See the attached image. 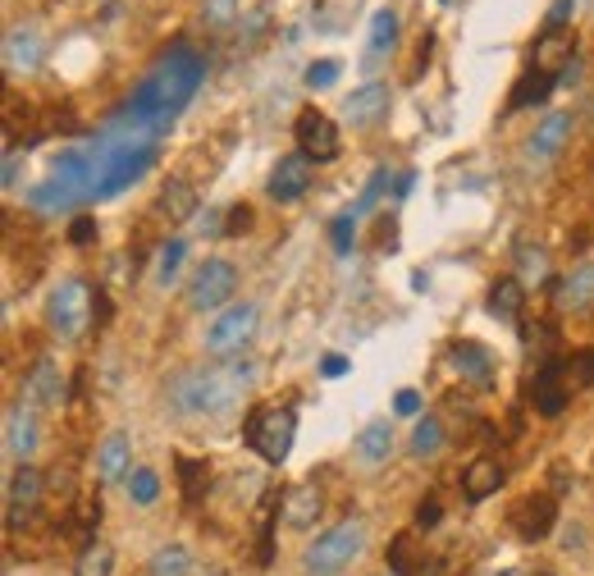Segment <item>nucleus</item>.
Returning <instances> with one entry per match:
<instances>
[{
  "instance_id": "2f4dec72",
  "label": "nucleus",
  "mask_w": 594,
  "mask_h": 576,
  "mask_svg": "<svg viewBox=\"0 0 594 576\" xmlns=\"http://www.w3.org/2000/svg\"><path fill=\"white\" fill-rule=\"evenodd\" d=\"M421 567V550H417V535L402 531L389 540V576H417Z\"/></svg>"
},
{
  "instance_id": "39448f33",
  "label": "nucleus",
  "mask_w": 594,
  "mask_h": 576,
  "mask_svg": "<svg viewBox=\"0 0 594 576\" xmlns=\"http://www.w3.org/2000/svg\"><path fill=\"white\" fill-rule=\"evenodd\" d=\"M46 325L55 339H83L91 325V284L78 275L60 280L46 297Z\"/></svg>"
},
{
  "instance_id": "412c9836",
  "label": "nucleus",
  "mask_w": 594,
  "mask_h": 576,
  "mask_svg": "<svg viewBox=\"0 0 594 576\" xmlns=\"http://www.w3.org/2000/svg\"><path fill=\"white\" fill-rule=\"evenodd\" d=\"M568 138H572V115H562V110H553V115H544V124L530 133V142H526V156L530 161H553L562 146H568Z\"/></svg>"
},
{
  "instance_id": "a878e982",
  "label": "nucleus",
  "mask_w": 594,
  "mask_h": 576,
  "mask_svg": "<svg viewBox=\"0 0 594 576\" xmlns=\"http://www.w3.org/2000/svg\"><path fill=\"white\" fill-rule=\"evenodd\" d=\"M485 307H489V316H494V320L517 325V320H521V307H526V284H521L517 275H498V280L489 284Z\"/></svg>"
},
{
  "instance_id": "72a5a7b5",
  "label": "nucleus",
  "mask_w": 594,
  "mask_h": 576,
  "mask_svg": "<svg viewBox=\"0 0 594 576\" xmlns=\"http://www.w3.org/2000/svg\"><path fill=\"white\" fill-rule=\"evenodd\" d=\"M517 280H521L526 289L549 280V257H544V248H530V242H521V248H517Z\"/></svg>"
},
{
  "instance_id": "473e14b6",
  "label": "nucleus",
  "mask_w": 594,
  "mask_h": 576,
  "mask_svg": "<svg viewBox=\"0 0 594 576\" xmlns=\"http://www.w3.org/2000/svg\"><path fill=\"white\" fill-rule=\"evenodd\" d=\"M110 567H115V550H110V544L106 540H87L83 554H78L74 576H110Z\"/></svg>"
},
{
  "instance_id": "79ce46f5",
  "label": "nucleus",
  "mask_w": 594,
  "mask_h": 576,
  "mask_svg": "<svg viewBox=\"0 0 594 576\" xmlns=\"http://www.w3.org/2000/svg\"><path fill=\"white\" fill-rule=\"evenodd\" d=\"M69 242H74V248H87V242H97V220L78 216V220L69 225Z\"/></svg>"
},
{
  "instance_id": "7ed1b4c3",
  "label": "nucleus",
  "mask_w": 594,
  "mask_h": 576,
  "mask_svg": "<svg viewBox=\"0 0 594 576\" xmlns=\"http://www.w3.org/2000/svg\"><path fill=\"white\" fill-rule=\"evenodd\" d=\"M242 439L261 463L284 467L289 453H293V439H298V412L293 407H252L247 412Z\"/></svg>"
},
{
  "instance_id": "1a4fd4ad",
  "label": "nucleus",
  "mask_w": 594,
  "mask_h": 576,
  "mask_svg": "<svg viewBox=\"0 0 594 576\" xmlns=\"http://www.w3.org/2000/svg\"><path fill=\"white\" fill-rule=\"evenodd\" d=\"M572 399V367L568 357H544L536 371V389H530V403L540 416H558Z\"/></svg>"
},
{
  "instance_id": "20e7f679",
  "label": "nucleus",
  "mask_w": 594,
  "mask_h": 576,
  "mask_svg": "<svg viewBox=\"0 0 594 576\" xmlns=\"http://www.w3.org/2000/svg\"><path fill=\"white\" fill-rule=\"evenodd\" d=\"M366 550V526L357 518L330 526L325 535H316L302 550V572L306 576H338L343 567H353V558H361Z\"/></svg>"
},
{
  "instance_id": "393cba45",
  "label": "nucleus",
  "mask_w": 594,
  "mask_h": 576,
  "mask_svg": "<svg viewBox=\"0 0 594 576\" xmlns=\"http://www.w3.org/2000/svg\"><path fill=\"white\" fill-rule=\"evenodd\" d=\"M129 467H133V448H129V435L123 431H110L97 448V476L101 485H115V480H129Z\"/></svg>"
},
{
  "instance_id": "58836bf2",
  "label": "nucleus",
  "mask_w": 594,
  "mask_h": 576,
  "mask_svg": "<svg viewBox=\"0 0 594 576\" xmlns=\"http://www.w3.org/2000/svg\"><path fill=\"white\" fill-rule=\"evenodd\" d=\"M389 184H393V174H389V165H380V170L370 174V184L361 188V197L353 202V216H366V210H370L375 202H380V197L389 193Z\"/></svg>"
},
{
  "instance_id": "f03ea898",
  "label": "nucleus",
  "mask_w": 594,
  "mask_h": 576,
  "mask_svg": "<svg viewBox=\"0 0 594 576\" xmlns=\"http://www.w3.org/2000/svg\"><path fill=\"white\" fill-rule=\"evenodd\" d=\"M257 380V367L252 361H238V357H225L215 367H193L165 384L170 403L183 412V416H215L238 403V393Z\"/></svg>"
},
{
  "instance_id": "c756f323",
  "label": "nucleus",
  "mask_w": 594,
  "mask_h": 576,
  "mask_svg": "<svg viewBox=\"0 0 594 576\" xmlns=\"http://www.w3.org/2000/svg\"><path fill=\"white\" fill-rule=\"evenodd\" d=\"M147 576H193V554H187V544H179V540L161 544L147 563Z\"/></svg>"
},
{
  "instance_id": "4c0bfd02",
  "label": "nucleus",
  "mask_w": 594,
  "mask_h": 576,
  "mask_svg": "<svg viewBox=\"0 0 594 576\" xmlns=\"http://www.w3.org/2000/svg\"><path fill=\"white\" fill-rule=\"evenodd\" d=\"M338 74H343V59H316V65H306V74H302V83L311 87V93H330V87L338 83Z\"/></svg>"
},
{
  "instance_id": "2eb2a0df",
  "label": "nucleus",
  "mask_w": 594,
  "mask_h": 576,
  "mask_svg": "<svg viewBox=\"0 0 594 576\" xmlns=\"http://www.w3.org/2000/svg\"><path fill=\"white\" fill-rule=\"evenodd\" d=\"M306 188H311V161L302 156V151H293V156H279V165L270 170V184H266L270 202L293 206V202L306 197Z\"/></svg>"
},
{
  "instance_id": "7c9ffc66",
  "label": "nucleus",
  "mask_w": 594,
  "mask_h": 576,
  "mask_svg": "<svg viewBox=\"0 0 594 576\" xmlns=\"http://www.w3.org/2000/svg\"><path fill=\"white\" fill-rule=\"evenodd\" d=\"M412 458H434V453L444 448V421L434 416V412H421L417 416V426H412Z\"/></svg>"
},
{
  "instance_id": "603ef678",
  "label": "nucleus",
  "mask_w": 594,
  "mask_h": 576,
  "mask_svg": "<svg viewBox=\"0 0 594 576\" xmlns=\"http://www.w3.org/2000/svg\"><path fill=\"white\" fill-rule=\"evenodd\" d=\"M536 576H553V572H536Z\"/></svg>"
},
{
  "instance_id": "4be33fe9",
  "label": "nucleus",
  "mask_w": 594,
  "mask_h": 576,
  "mask_svg": "<svg viewBox=\"0 0 594 576\" xmlns=\"http://www.w3.org/2000/svg\"><path fill=\"white\" fill-rule=\"evenodd\" d=\"M321 508H325V499H321L316 485H293L289 495H279V512H284V522L293 531H311V526H316Z\"/></svg>"
},
{
  "instance_id": "37998d69",
  "label": "nucleus",
  "mask_w": 594,
  "mask_h": 576,
  "mask_svg": "<svg viewBox=\"0 0 594 576\" xmlns=\"http://www.w3.org/2000/svg\"><path fill=\"white\" fill-rule=\"evenodd\" d=\"M242 229H252V206H247V202L229 206V220H225V233H229V238L242 233Z\"/></svg>"
},
{
  "instance_id": "8fccbe9b",
  "label": "nucleus",
  "mask_w": 594,
  "mask_h": 576,
  "mask_svg": "<svg viewBox=\"0 0 594 576\" xmlns=\"http://www.w3.org/2000/svg\"><path fill=\"white\" fill-rule=\"evenodd\" d=\"M197 229H202V233H225V225H220V210H206V216L197 220Z\"/></svg>"
},
{
  "instance_id": "ddd939ff",
  "label": "nucleus",
  "mask_w": 594,
  "mask_h": 576,
  "mask_svg": "<svg viewBox=\"0 0 594 576\" xmlns=\"http://www.w3.org/2000/svg\"><path fill=\"white\" fill-rule=\"evenodd\" d=\"M60 399H65V376H60V367L51 357H37L33 367H28V376L19 380V403H28V407H60Z\"/></svg>"
},
{
  "instance_id": "ea45409f",
  "label": "nucleus",
  "mask_w": 594,
  "mask_h": 576,
  "mask_svg": "<svg viewBox=\"0 0 594 576\" xmlns=\"http://www.w3.org/2000/svg\"><path fill=\"white\" fill-rule=\"evenodd\" d=\"M183 257H187V242H183V238H170V242H161V261H155V280H161V284H170V280L179 275Z\"/></svg>"
},
{
  "instance_id": "f3484780",
  "label": "nucleus",
  "mask_w": 594,
  "mask_h": 576,
  "mask_svg": "<svg viewBox=\"0 0 594 576\" xmlns=\"http://www.w3.org/2000/svg\"><path fill=\"white\" fill-rule=\"evenodd\" d=\"M393 106V93H389V83H361L357 93L343 101V119H348L353 129H375L380 119L389 115Z\"/></svg>"
},
{
  "instance_id": "9b49d317",
  "label": "nucleus",
  "mask_w": 594,
  "mask_h": 576,
  "mask_svg": "<svg viewBox=\"0 0 594 576\" xmlns=\"http://www.w3.org/2000/svg\"><path fill=\"white\" fill-rule=\"evenodd\" d=\"M572 65H576V33L572 28H540L536 46H530V69L568 78Z\"/></svg>"
},
{
  "instance_id": "49530a36",
  "label": "nucleus",
  "mask_w": 594,
  "mask_h": 576,
  "mask_svg": "<svg viewBox=\"0 0 594 576\" xmlns=\"http://www.w3.org/2000/svg\"><path fill=\"white\" fill-rule=\"evenodd\" d=\"M398 416H421V393L417 389H398Z\"/></svg>"
},
{
  "instance_id": "c9c22d12",
  "label": "nucleus",
  "mask_w": 594,
  "mask_h": 576,
  "mask_svg": "<svg viewBox=\"0 0 594 576\" xmlns=\"http://www.w3.org/2000/svg\"><path fill=\"white\" fill-rule=\"evenodd\" d=\"M330 248H334V257H353V248H357V216L353 210H343V216L330 220Z\"/></svg>"
},
{
  "instance_id": "a211bd4d",
  "label": "nucleus",
  "mask_w": 594,
  "mask_h": 576,
  "mask_svg": "<svg viewBox=\"0 0 594 576\" xmlns=\"http://www.w3.org/2000/svg\"><path fill=\"white\" fill-rule=\"evenodd\" d=\"M37 431H42V426H37V407L14 403V407L6 412V448H10L14 463H33V453H37V444H42Z\"/></svg>"
},
{
  "instance_id": "5701e85b",
  "label": "nucleus",
  "mask_w": 594,
  "mask_h": 576,
  "mask_svg": "<svg viewBox=\"0 0 594 576\" xmlns=\"http://www.w3.org/2000/svg\"><path fill=\"white\" fill-rule=\"evenodd\" d=\"M498 490H504V463L498 458H476L472 467H462V499L466 503H485Z\"/></svg>"
},
{
  "instance_id": "f8f14e48",
  "label": "nucleus",
  "mask_w": 594,
  "mask_h": 576,
  "mask_svg": "<svg viewBox=\"0 0 594 576\" xmlns=\"http://www.w3.org/2000/svg\"><path fill=\"white\" fill-rule=\"evenodd\" d=\"M508 526H512V535L526 540V544L544 540V535L558 526V503H553V495H526V499H517L512 512H508Z\"/></svg>"
},
{
  "instance_id": "f257e3e1",
  "label": "nucleus",
  "mask_w": 594,
  "mask_h": 576,
  "mask_svg": "<svg viewBox=\"0 0 594 576\" xmlns=\"http://www.w3.org/2000/svg\"><path fill=\"white\" fill-rule=\"evenodd\" d=\"M206 83V55L187 42H174L170 51H161V59L147 69V78L129 93V106L138 119L155 129H174V119L187 110V101L197 97V87Z\"/></svg>"
},
{
  "instance_id": "864d4df0",
  "label": "nucleus",
  "mask_w": 594,
  "mask_h": 576,
  "mask_svg": "<svg viewBox=\"0 0 594 576\" xmlns=\"http://www.w3.org/2000/svg\"><path fill=\"white\" fill-rule=\"evenodd\" d=\"M444 6H449V0H444Z\"/></svg>"
},
{
  "instance_id": "0eeeda50",
  "label": "nucleus",
  "mask_w": 594,
  "mask_h": 576,
  "mask_svg": "<svg viewBox=\"0 0 594 576\" xmlns=\"http://www.w3.org/2000/svg\"><path fill=\"white\" fill-rule=\"evenodd\" d=\"M238 293V265L225 257H206L193 270V284H187V307L193 312H225Z\"/></svg>"
},
{
  "instance_id": "de8ad7c7",
  "label": "nucleus",
  "mask_w": 594,
  "mask_h": 576,
  "mask_svg": "<svg viewBox=\"0 0 594 576\" xmlns=\"http://www.w3.org/2000/svg\"><path fill=\"white\" fill-rule=\"evenodd\" d=\"M321 376H325V380H338V376H348V357H338V352H325V361H321Z\"/></svg>"
},
{
  "instance_id": "423d86ee",
  "label": "nucleus",
  "mask_w": 594,
  "mask_h": 576,
  "mask_svg": "<svg viewBox=\"0 0 594 576\" xmlns=\"http://www.w3.org/2000/svg\"><path fill=\"white\" fill-rule=\"evenodd\" d=\"M257 325H261L257 302H229V307L215 312V320L206 325V352L220 357V361L242 352L247 344L257 339Z\"/></svg>"
},
{
  "instance_id": "b1692460",
  "label": "nucleus",
  "mask_w": 594,
  "mask_h": 576,
  "mask_svg": "<svg viewBox=\"0 0 594 576\" xmlns=\"http://www.w3.org/2000/svg\"><path fill=\"white\" fill-rule=\"evenodd\" d=\"M353 453H357V463L366 471H380L393 458V426H389V421H370V426L357 435Z\"/></svg>"
},
{
  "instance_id": "4468645a",
  "label": "nucleus",
  "mask_w": 594,
  "mask_h": 576,
  "mask_svg": "<svg viewBox=\"0 0 594 576\" xmlns=\"http://www.w3.org/2000/svg\"><path fill=\"white\" fill-rule=\"evenodd\" d=\"M42 490H46V476L33 463H19L14 476H10V531L33 522V512L42 503Z\"/></svg>"
},
{
  "instance_id": "c85d7f7f",
  "label": "nucleus",
  "mask_w": 594,
  "mask_h": 576,
  "mask_svg": "<svg viewBox=\"0 0 594 576\" xmlns=\"http://www.w3.org/2000/svg\"><path fill=\"white\" fill-rule=\"evenodd\" d=\"M179 467V490H183V503H202L206 490H210V463L206 458H174Z\"/></svg>"
},
{
  "instance_id": "bb28decb",
  "label": "nucleus",
  "mask_w": 594,
  "mask_h": 576,
  "mask_svg": "<svg viewBox=\"0 0 594 576\" xmlns=\"http://www.w3.org/2000/svg\"><path fill=\"white\" fill-rule=\"evenodd\" d=\"M558 83H562L558 74L526 69V74L512 83V93H508V115H517V110H526V106H544V101L553 97V87H558Z\"/></svg>"
},
{
  "instance_id": "a18cd8bd",
  "label": "nucleus",
  "mask_w": 594,
  "mask_h": 576,
  "mask_svg": "<svg viewBox=\"0 0 594 576\" xmlns=\"http://www.w3.org/2000/svg\"><path fill=\"white\" fill-rule=\"evenodd\" d=\"M440 518H444V508H440V499H421V508H417V526H440Z\"/></svg>"
},
{
  "instance_id": "6e6552de",
  "label": "nucleus",
  "mask_w": 594,
  "mask_h": 576,
  "mask_svg": "<svg viewBox=\"0 0 594 576\" xmlns=\"http://www.w3.org/2000/svg\"><path fill=\"white\" fill-rule=\"evenodd\" d=\"M293 138H298V151H302L311 165H330V161H338V151H343L338 124H334L325 110H316V106H306L293 119Z\"/></svg>"
},
{
  "instance_id": "9d476101",
  "label": "nucleus",
  "mask_w": 594,
  "mask_h": 576,
  "mask_svg": "<svg viewBox=\"0 0 594 576\" xmlns=\"http://www.w3.org/2000/svg\"><path fill=\"white\" fill-rule=\"evenodd\" d=\"M46 59V33L37 19H19L6 33V69L10 74H37Z\"/></svg>"
},
{
  "instance_id": "e433bc0d",
  "label": "nucleus",
  "mask_w": 594,
  "mask_h": 576,
  "mask_svg": "<svg viewBox=\"0 0 594 576\" xmlns=\"http://www.w3.org/2000/svg\"><path fill=\"white\" fill-rule=\"evenodd\" d=\"M202 23L210 33H229L238 23V0H202Z\"/></svg>"
},
{
  "instance_id": "3c124183",
  "label": "nucleus",
  "mask_w": 594,
  "mask_h": 576,
  "mask_svg": "<svg viewBox=\"0 0 594 576\" xmlns=\"http://www.w3.org/2000/svg\"><path fill=\"white\" fill-rule=\"evenodd\" d=\"M412 178H417L412 170H402V174L393 178V197H398V202H402V197H408V193H412Z\"/></svg>"
},
{
  "instance_id": "cd10ccee",
  "label": "nucleus",
  "mask_w": 594,
  "mask_h": 576,
  "mask_svg": "<svg viewBox=\"0 0 594 576\" xmlns=\"http://www.w3.org/2000/svg\"><path fill=\"white\" fill-rule=\"evenodd\" d=\"M155 210L161 216H170V220H193L197 210H202V202H197V188L187 184V178H165V188H161V197H155Z\"/></svg>"
},
{
  "instance_id": "09e8293b",
  "label": "nucleus",
  "mask_w": 594,
  "mask_h": 576,
  "mask_svg": "<svg viewBox=\"0 0 594 576\" xmlns=\"http://www.w3.org/2000/svg\"><path fill=\"white\" fill-rule=\"evenodd\" d=\"M572 10H576V0H558V6L549 10V19H544V28H568Z\"/></svg>"
},
{
  "instance_id": "dca6fc26",
  "label": "nucleus",
  "mask_w": 594,
  "mask_h": 576,
  "mask_svg": "<svg viewBox=\"0 0 594 576\" xmlns=\"http://www.w3.org/2000/svg\"><path fill=\"white\" fill-rule=\"evenodd\" d=\"M398 51V14L393 10H375L366 28V51H361V74H375L389 65V55Z\"/></svg>"
},
{
  "instance_id": "a19ab883",
  "label": "nucleus",
  "mask_w": 594,
  "mask_h": 576,
  "mask_svg": "<svg viewBox=\"0 0 594 576\" xmlns=\"http://www.w3.org/2000/svg\"><path fill=\"white\" fill-rule=\"evenodd\" d=\"M568 367H572V389H585V384L594 380V348H590V352L568 357Z\"/></svg>"
},
{
  "instance_id": "c03bdc74",
  "label": "nucleus",
  "mask_w": 594,
  "mask_h": 576,
  "mask_svg": "<svg viewBox=\"0 0 594 576\" xmlns=\"http://www.w3.org/2000/svg\"><path fill=\"white\" fill-rule=\"evenodd\" d=\"M19 170H23V156H19V146H6V174H0V184H6V193L19 184Z\"/></svg>"
},
{
  "instance_id": "6ab92c4d",
  "label": "nucleus",
  "mask_w": 594,
  "mask_h": 576,
  "mask_svg": "<svg viewBox=\"0 0 594 576\" xmlns=\"http://www.w3.org/2000/svg\"><path fill=\"white\" fill-rule=\"evenodd\" d=\"M449 361H453V371L466 380V384H476V389H489L494 384V352L476 339H457L449 344Z\"/></svg>"
},
{
  "instance_id": "f704fd0d",
  "label": "nucleus",
  "mask_w": 594,
  "mask_h": 576,
  "mask_svg": "<svg viewBox=\"0 0 594 576\" xmlns=\"http://www.w3.org/2000/svg\"><path fill=\"white\" fill-rule=\"evenodd\" d=\"M129 499L138 508H151L155 499H161V476H155L151 467H133L129 471Z\"/></svg>"
},
{
  "instance_id": "aec40b11",
  "label": "nucleus",
  "mask_w": 594,
  "mask_h": 576,
  "mask_svg": "<svg viewBox=\"0 0 594 576\" xmlns=\"http://www.w3.org/2000/svg\"><path fill=\"white\" fill-rule=\"evenodd\" d=\"M553 297H558V312H572V316L594 312V261H581L568 280H558Z\"/></svg>"
}]
</instances>
